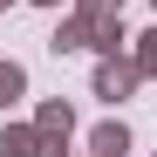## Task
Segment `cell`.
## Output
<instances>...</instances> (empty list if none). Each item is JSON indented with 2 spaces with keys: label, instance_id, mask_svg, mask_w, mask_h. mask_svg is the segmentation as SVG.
<instances>
[{
  "label": "cell",
  "instance_id": "cell-1",
  "mask_svg": "<svg viewBox=\"0 0 157 157\" xmlns=\"http://www.w3.org/2000/svg\"><path fill=\"white\" fill-rule=\"evenodd\" d=\"M137 82H144V68H137V55H96V96L109 102V109L137 96Z\"/></svg>",
  "mask_w": 157,
  "mask_h": 157
},
{
  "label": "cell",
  "instance_id": "cell-2",
  "mask_svg": "<svg viewBox=\"0 0 157 157\" xmlns=\"http://www.w3.org/2000/svg\"><path fill=\"white\" fill-rule=\"evenodd\" d=\"M34 130H41V144H48V150H68V137H75V109H68L62 96H48L41 109H34Z\"/></svg>",
  "mask_w": 157,
  "mask_h": 157
},
{
  "label": "cell",
  "instance_id": "cell-3",
  "mask_svg": "<svg viewBox=\"0 0 157 157\" xmlns=\"http://www.w3.org/2000/svg\"><path fill=\"white\" fill-rule=\"evenodd\" d=\"M82 21H89V55H130L137 34H123V14H82Z\"/></svg>",
  "mask_w": 157,
  "mask_h": 157
},
{
  "label": "cell",
  "instance_id": "cell-4",
  "mask_svg": "<svg viewBox=\"0 0 157 157\" xmlns=\"http://www.w3.org/2000/svg\"><path fill=\"white\" fill-rule=\"evenodd\" d=\"M0 157H48V144H41V130H34V123H7Z\"/></svg>",
  "mask_w": 157,
  "mask_h": 157
},
{
  "label": "cell",
  "instance_id": "cell-5",
  "mask_svg": "<svg viewBox=\"0 0 157 157\" xmlns=\"http://www.w3.org/2000/svg\"><path fill=\"white\" fill-rule=\"evenodd\" d=\"M89 157H130V130L109 116V123H96L89 130Z\"/></svg>",
  "mask_w": 157,
  "mask_h": 157
},
{
  "label": "cell",
  "instance_id": "cell-6",
  "mask_svg": "<svg viewBox=\"0 0 157 157\" xmlns=\"http://www.w3.org/2000/svg\"><path fill=\"white\" fill-rule=\"evenodd\" d=\"M48 48H55V55H82V48H89V21L68 7V21H62L55 34H48Z\"/></svg>",
  "mask_w": 157,
  "mask_h": 157
},
{
  "label": "cell",
  "instance_id": "cell-7",
  "mask_svg": "<svg viewBox=\"0 0 157 157\" xmlns=\"http://www.w3.org/2000/svg\"><path fill=\"white\" fill-rule=\"evenodd\" d=\"M21 96H28V68H21V62H0V116H7Z\"/></svg>",
  "mask_w": 157,
  "mask_h": 157
},
{
  "label": "cell",
  "instance_id": "cell-8",
  "mask_svg": "<svg viewBox=\"0 0 157 157\" xmlns=\"http://www.w3.org/2000/svg\"><path fill=\"white\" fill-rule=\"evenodd\" d=\"M130 55H137V68H144V82H157V28H144Z\"/></svg>",
  "mask_w": 157,
  "mask_h": 157
},
{
  "label": "cell",
  "instance_id": "cell-9",
  "mask_svg": "<svg viewBox=\"0 0 157 157\" xmlns=\"http://www.w3.org/2000/svg\"><path fill=\"white\" fill-rule=\"evenodd\" d=\"M75 14H123V0H75Z\"/></svg>",
  "mask_w": 157,
  "mask_h": 157
},
{
  "label": "cell",
  "instance_id": "cell-10",
  "mask_svg": "<svg viewBox=\"0 0 157 157\" xmlns=\"http://www.w3.org/2000/svg\"><path fill=\"white\" fill-rule=\"evenodd\" d=\"M34 7H48V14H55V7H62V0H34Z\"/></svg>",
  "mask_w": 157,
  "mask_h": 157
},
{
  "label": "cell",
  "instance_id": "cell-11",
  "mask_svg": "<svg viewBox=\"0 0 157 157\" xmlns=\"http://www.w3.org/2000/svg\"><path fill=\"white\" fill-rule=\"evenodd\" d=\"M48 157H75V150H48Z\"/></svg>",
  "mask_w": 157,
  "mask_h": 157
},
{
  "label": "cell",
  "instance_id": "cell-12",
  "mask_svg": "<svg viewBox=\"0 0 157 157\" xmlns=\"http://www.w3.org/2000/svg\"><path fill=\"white\" fill-rule=\"evenodd\" d=\"M0 7H14V0H0Z\"/></svg>",
  "mask_w": 157,
  "mask_h": 157
},
{
  "label": "cell",
  "instance_id": "cell-13",
  "mask_svg": "<svg viewBox=\"0 0 157 157\" xmlns=\"http://www.w3.org/2000/svg\"><path fill=\"white\" fill-rule=\"evenodd\" d=\"M150 7H157V0H150Z\"/></svg>",
  "mask_w": 157,
  "mask_h": 157
}]
</instances>
